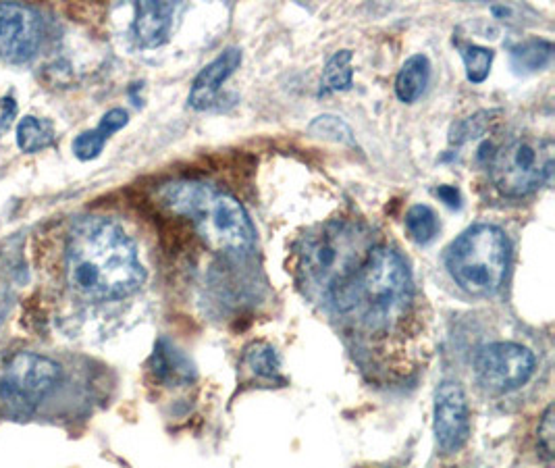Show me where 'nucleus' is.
<instances>
[{"mask_svg":"<svg viewBox=\"0 0 555 468\" xmlns=\"http://www.w3.org/2000/svg\"><path fill=\"white\" fill-rule=\"evenodd\" d=\"M129 121L127 111L123 109H111L107 115L100 119V123L90 129V132L79 134L73 140V154L77 156L79 161H94L96 156H100L104 144L109 142V138L123 129Z\"/></svg>","mask_w":555,"mask_h":468,"instance_id":"obj_14","label":"nucleus"},{"mask_svg":"<svg viewBox=\"0 0 555 468\" xmlns=\"http://www.w3.org/2000/svg\"><path fill=\"white\" fill-rule=\"evenodd\" d=\"M553 46L547 40H526L512 48V67L518 73H535L549 65Z\"/></svg>","mask_w":555,"mask_h":468,"instance_id":"obj_17","label":"nucleus"},{"mask_svg":"<svg viewBox=\"0 0 555 468\" xmlns=\"http://www.w3.org/2000/svg\"><path fill=\"white\" fill-rule=\"evenodd\" d=\"M61 381V367L40 354L21 352L0 367V402L23 412L36 408Z\"/></svg>","mask_w":555,"mask_h":468,"instance_id":"obj_7","label":"nucleus"},{"mask_svg":"<svg viewBox=\"0 0 555 468\" xmlns=\"http://www.w3.org/2000/svg\"><path fill=\"white\" fill-rule=\"evenodd\" d=\"M489 121H491V113H479L474 117H468L452 129V138H449V140L456 142V144H462L466 140L479 138L485 132V127H487Z\"/></svg>","mask_w":555,"mask_h":468,"instance_id":"obj_23","label":"nucleus"},{"mask_svg":"<svg viewBox=\"0 0 555 468\" xmlns=\"http://www.w3.org/2000/svg\"><path fill=\"white\" fill-rule=\"evenodd\" d=\"M244 362H246V367L252 371V375H256V377H264V379L279 377V367H281L279 356L267 344H254L246 352Z\"/></svg>","mask_w":555,"mask_h":468,"instance_id":"obj_21","label":"nucleus"},{"mask_svg":"<svg viewBox=\"0 0 555 468\" xmlns=\"http://www.w3.org/2000/svg\"><path fill=\"white\" fill-rule=\"evenodd\" d=\"M368 369L408 375L429 350L427 304L406 258L375 246L358 273L329 298Z\"/></svg>","mask_w":555,"mask_h":468,"instance_id":"obj_1","label":"nucleus"},{"mask_svg":"<svg viewBox=\"0 0 555 468\" xmlns=\"http://www.w3.org/2000/svg\"><path fill=\"white\" fill-rule=\"evenodd\" d=\"M553 142L547 138H516L491 159L493 186L508 198H522L545 186L553 173Z\"/></svg>","mask_w":555,"mask_h":468,"instance_id":"obj_6","label":"nucleus"},{"mask_svg":"<svg viewBox=\"0 0 555 468\" xmlns=\"http://www.w3.org/2000/svg\"><path fill=\"white\" fill-rule=\"evenodd\" d=\"M470 435V412L464 389L456 381H443L435 396V437L441 452H458Z\"/></svg>","mask_w":555,"mask_h":468,"instance_id":"obj_10","label":"nucleus"},{"mask_svg":"<svg viewBox=\"0 0 555 468\" xmlns=\"http://www.w3.org/2000/svg\"><path fill=\"white\" fill-rule=\"evenodd\" d=\"M308 129H310V132H312L314 136L325 138V140H333V142H341V144H350V146L356 144L350 125H348L346 121H341L339 117H333V115H321V117H316V119L310 123Z\"/></svg>","mask_w":555,"mask_h":468,"instance_id":"obj_22","label":"nucleus"},{"mask_svg":"<svg viewBox=\"0 0 555 468\" xmlns=\"http://www.w3.org/2000/svg\"><path fill=\"white\" fill-rule=\"evenodd\" d=\"M158 198L175 215L190 219L210 248L248 252L256 244V229L246 208L215 186L196 179H179L158 190Z\"/></svg>","mask_w":555,"mask_h":468,"instance_id":"obj_4","label":"nucleus"},{"mask_svg":"<svg viewBox=\"0 0 555 468\" xmlns=\"http://www.w3.org/2000/svg\"><path fill=\"white\" fill-rule=\"evenodd\" d=\"M150 371L158 383L171 387H185L196 377L190 358L179 352L169 340H165V337L158 340L154 348V354L150 358Z\"/></svg>","mask_w":555,"mask_h":468,"instance_id":"obj_13","label":"nucleus"},{"mask_svg":"<svg viewBox=\"0 0 555 468\" xmlns=\"http://www.w3.org/2000/svg\"><path fill=\"white\" fill-rule=\"evenodd\" d=\"M406 231L416 244L420 246L431 244L439 233V219L433 208L427 204L412 206L406 215Z\"/></svg>","mask_w":555,"mask_h":468,"instance_id":"obj_18","label":"nucleus"},{"mask_svg":"<svg viewBox=\"0 0 555 468\" xmlns=\"http://www.w3.org/2000/svg\"><path fill=\"white\" fill-rule=\"evenodd\" d=\"M42 42V21L30 7L0 3V57L9 63L30 61Z\"/></svg>","mask_w":555,"mask_h":468,"instance_id":"obj_9","label":"nucleus"},{"mask_svg":"<svg viewBox=\"0 0 555 468\" xmlns=\"http://www.w3.org/2000/svg\"><path fill=\"white\" fill-rule=\"evenodd\" d=\"M429 77H431L429 59L425 55H414L402 65L398 73V80H395V94H398L402 102L412 104L422 96V92L427 90Z\"/></svg>","mask_w":555,"mask_h":468,"instance_id":"obj_15","label":"nucleus"},{"mask_svg":"<svg viewBox=\"0 0 555 468\" xmlns=\"http://www.w3.org/2000/svg\"><path fill=\"white\" fill-rule=\"evenodd\" d=\"M242 65V50L227 48L223 55H219L213 63H208L194 80L188 102L192 109L204 111L213 107L221 86L235 73V69Z\"/></svg>","mask_w":555,"mask_h":468,"instance_id":"obj_11","label":"nucleus"},{"mask_svg":"<svg viewBox=\"0 0 555 468\" xmlns=\"http://www.w3.org/2000/svg\"><path fill=\"white\" fill-rule=\"evenodd\" d=\"M373 233L354 219H331L308 229L292 252V271L312 300H329L366 263Z\"/></svg>","mask_w":555,"mask_h":468,"instance_id":"obj_3","label":"nucleus"},{"mask_svg":"<svg viewBox=\"0 0 555 468\" xmlns=\"http://www.w3.org/2000/svg\"><path fill=\"white\" fill-rule=\"evenodd\" d=\"M539 448L547 460L553 456V408L549 406L543 414V421L539 425Z\"/></svg>","mask_w":555,"mask_h":468,"instance_id":"obj_24","label":"nucleus"},{"mask_svg":"<svg viewBox=\"0 0 555 468\" xmlns=\"http://www.w3.org/2000/svg\"><path fill=\"white\" fill-rule=\"evenodd\" d=\"M437 196L447 204V206H452V208H460V192L454 188V186H441L437 188Z\"/></svg>","mask_w":555,"mask_h":468,"instance_id":"obj_26","label":"nucleus"},{"mask_svg":"<svg viewBox=\"0 0 555 468\" xmlns=\"http://www.w3.org/2000/svg\"><path fill=\"white\" fill-rule=\"evenodd\" d=\"M460 57L466 67V77L472 84H483L493 63V50L477 44H458Z\"/></svg>","mask_w":555,"mask_h":468,"instance_id":"obj_19","label":"nucleus"},{"mask_svg":"<svg viewBox=\"0 0 555 468\" xmlns=\"http://www.w3.org/2000/svg\"><path fill=\"white\" fill-rule=\"evenodd\" d=\"M65 275L69 288L90 302H123L148 281L138 242L109 217L73 223L65 246Z\"/></svg>","mask_w":555,"mask_h":468,"instance_id":"obj_2","label":"nucleus"},{"mask_svg":"<svg viewBox=\"0 0 555 468\" xmlns=\"http://www.w3.org/2000/svg\"><path fill=\"white\" fill-rule=\"evenodd\" d=\"M55 144V125L48 119L40 117H23L17 125V146L21 152H40L48 146Z\"/></svg>","mask_w":555,"mask_h":468,"instance_id":"obj_16","label":"nucleus"},{"mask_svg":"<svg viewBox=\"0 0 555 468\" xmlns=\"http://www.w3.org/2000/svg\"><path fill=\"white\" fill-rule=\"evenodd\" d=\"M352 52L350 50H339L329 59L325 73H323V84L331 92H346L352 86Z\"/></svg>","mask_w":555,"mask_h":468,"instance_id":"obj_20","label":"nucleus"},{"mask_svg":"<svg viewBox=\"0 0 555 468\" xmlns=\"http://www.w3.org/2000/svg\"><path fill=\"white\" fill-rule=\"evenodd\" d=\"M445 267L466 294L491 296L499 292L510 267L506 233L489 223L468 227L447 248Z\"/></svg>","mask_w":555,"mask_h":468,"instance_id":"obj_5","label":"nucleus"},{"mask_svg":"<svg viewBox=\"0 0 555 468\" xmlns=\"http://www.w3.org/2000/svg\"><path fill=\"white\" fill-rule=\"evenodd\" d=\"M17 109H19L17 100L13 96L0 98V138H3L11 129L15 117H17Z\"/></svg>","mask_w":555,"mask_h":468,"instance_id":"obj_25","label":"nucleus"},{"mask_svg":"<svg viewBox=\"0 0 555 468\" xmlns=\"http://www.w3.org/2000/svg\"><path fill=\"white\" fill-rule=\"evenodd\" d=\"M533 352L514 342L483 346L474 356V375L491 394H510L535 375Z\"/></svg>","mask_w":555,"mask_h":468,"instance_id":"obj_8","label":"nucleus"},{"mask_svg":"<svg viewBox=\"0 0 555 468\" xmlns=\"http://www.w3.org/2000/svg\"><path fill=\"white\" fill-rule=\"evenodd\" d=\"M175 9L177 7L173 3H138L134 21L136 40L144 48L165 44L171 34Z\"/></svg>","mask_w":555,"mask_h":468,"instance_id":"obj_12","label":"nucleus"}]
</instances>
